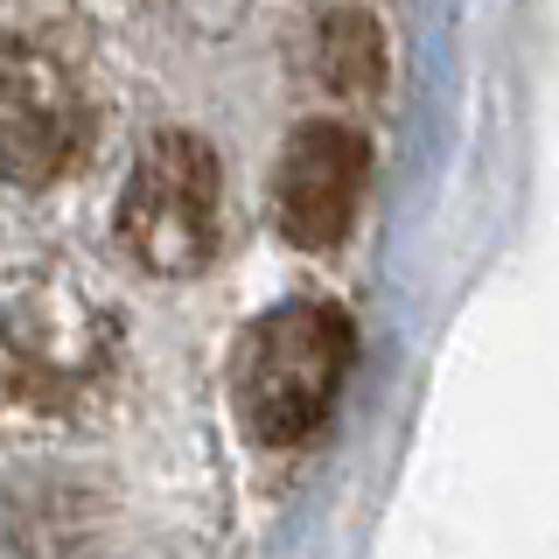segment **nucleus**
Here are the masks:
<instances>
[{
  "mask_svg": "<svg viewBox=\"0 0 559 559\" xmlns=\"http://www.w3.org/2000/svg\"><path fill=\"white\" fill-rule=\"evenodd\" d=\"M314 70L343 98H378L384 92V28L364 8H336L314 35Z\"/></svg>",
  "mask_w": 559,
  "mask_h": 559,
  "instance_id": "39448f33",
  "label": "nucleus"
},
{
  "mask_svg": "<svg viewBox=\"0 0 559 559\" xmlns=\"http://www.w3.org/2000/svg\"><path fill=\"white\" fill-rule=\"evenodd\" d=\"M357 357L349 314L329 301H287L245 336L238 349V413L259 441L294 448L329 419L343 371Z\"/></svg>",
  "mask_w": 559,
  "mask_h": 559,
  "instance_id": "f257e3e1",
  "label": "nucleus"
},
{
  "mask_svg": "<svg viewBox=\"0 0 559 559\" xmlns=\"http://www.w3.org/2000/svg\"><path fill=\"white\" fill-rule=\"evenodd\" d=\"M364 182H371V147H364V133L336 127V119H308V127L287 140L280 168H273L280 238L301 245V252L343 245L349 224H357V210H364Z\"/></svg>",
  "mask_w": 559,
  "mask_h": 559,
  "instance_id": "20e7f679",
  "label": "nucleus"
},
{
  "mask_svg": "<svg viewBox=\"0 0 559 559\" xmlns=\"http://www.w3.org/2000/svg\"><path fill=\"white\" fill-rule=\"evenodd\" d=\"M119 245L147 273L189 280L217 259V154L197 133H162L127 175Z\"/></svg>",
  "mask_w": 559,
  "mask_h": 559,
  "instance_id": "f03ea898",
  "label": "nucleus"
},
{
  "mask_svg": "<svg viewBox=\"0 0 559 559\" xmlns=\"http://www.w3.org/2000/svg\"><path fill=\"white\" fill-rule=\"evenodd\" d=\"M92 133V105L49 49L0 35V182H57Z\"/></svg>",
  "mask_w": 559,
  "mask_h": 559,
  "instance_id": "7ed1b4c3",
  "label": "nucleus"
}]
</instances>
